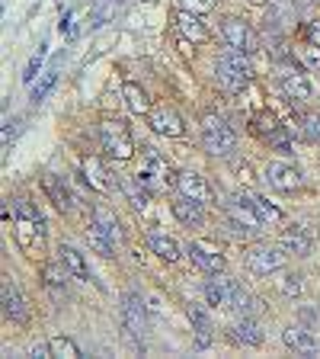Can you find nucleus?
<instances>
[{"label":"nucleus","mask_w":320,"mask_h":359,"mask_svg":"<svg viewBox=\"0 0 320 359\" xmlns=\"http://www.w3.org/2000/svg\"><path fill=\"white\" fill-rule=\"evenodd\" d=\"M202 145L215 157H228L237 145V135L231 132V125L221 116H205L202 119Z\"/></svg>","instance_id":"f257e3e1"},{"label":"nucleus","mask_w":320,"mask_h":359,"mask_svg":"<svg viewBox=\"0 0 320 359\" xmlns=\"http://www.w3.org/2000/svg\"><path fill=\"white\" fill-rule=\"evenodd\" d=\"M250 74H253V65H250L247 52H237V48H231L224 55L218 58V81L228 87V90H244L250 81Z\"/></svg>","instance_id":"f03ea898"},{"label":"nucleus","mask_w":320,"mask_h":359,"mask_svg":"<svg viewBox=\"0 0 320 359\" xmlns=\"http://www.w3.org/2000/svg\"><path fill=\"white\" fill-rule=\"evenodd\" d=\"M122 327L125 337L131 340L135 350H145V331H147V318H145V302L138 292H128L122 298Z\"/></svg>","instance_id":"7ed1b4c3"},{"label":"nucleus","mask_w":320,"mask_h":359,"mask_svg":"<svg viewBox=\"0 0 320 359\" xmlns=\"http://www.w3.org/2000/svg\"><path fill=\"white\" fill-rule=\"evenodd\" d=\"M100 141L103 147L109 151V157L116 161H128V157L135 154V141H131V132H128L125 122L119 119H106L100 125Z\"/></svg>","instance_id":"20e7f679"},{"label":"nucleus","mask_w":320,"mask_h":359,"mask_svg":"<svg viewBox=\"0 0 320 359\" xmlns=\"http://www.w3.org/2000/svg\"><path fill=\"white\" fill-rule=\"evenodd\" d=\"M285 250L279 247H250L247 250V269L253 273V276H273V273H279V269H285Z\"/></svg>","instance_id":"39448f33"},{"label":"nucleus","mask_w":320,"mask_h":359,"mask_svg":"<svg viewBox=\"0 0 320 359\" xmlns=\"http://www.w3.org/2000/svg\"><path fill=\"white\" fill-rule=\"evenodd\" d=\"M0 302H3V314H7L10 321H17V324L29 321V305L10 276H3V283H0Z\"/></svg>","instance_id":"423d86ee"},{"label":"nucleus","mask_w":320,"mask_h":359,"mask_svg":"<svg viewBox=\"0 0 320 359\" xmlns=\"http://www.w3.org/2000/svg\"><path fill=\"white\" fill-rule=\"evenodd\" d=\"M147 125H151L157 135H164V139H183L186 135V122L180 119L170 106H154V110L147 112Z\"/></svg>","instance_id":"0eeeda50"},{"label":"nucleus","mask_w":320,"mask_h":359,"mask_svg":"<svg viewBox=\"0 0 320 359\" xmlns=\"http://www.w3.org/2000/svg\"><path fill=\"white\" fill-rule=\"evenodd\" d=\"M221 36H224V42L231 48H237V52H256V36H253V29H250V23H244V19H237V17L224 19Z\"/></svg>","instance_id":"6e6552de"},{"label":"nucleus","mask_w":320,"mask_h":359,"mask_svg":"<svg viewBox=\"0 0 320 359\" xmlns=\"http://www.w3.org/2000/svg\"><path fill=\"white\" fill-rule=\"evenodd\" d=\"M173 186L180 189V196H189V199H199V203H211L215 199V189L205 183V176L195 174V170H183V174L173 176Z\"/></svg>","instance_id":"1a4fd4ad"},{"label":"nucleus","mask_w":320,"mask_h":359,"mask_svg":"<svg viewBox=\"0 0 320 359\" xmlns=\"http://www.w3.org/2000/svg\"><path fill=\"white\" fill-rule=\"evenodd\" d=\"M282 340L288 350H295L298 356H314V353H320V340L314 337L308 327H301V324H292V327H285L282 331Z\"/></svg>","instance_id":"9d476101"},{"label":"nucleus","mask_w":320,"mask_h":359,"mask_svg":"<svg viewBox=\"0 0 320 359\" xmlns=\"http://www.w3.org/2000/svg\"><path fill=\"white\" fill-rule=\"evenodd\" d=\"M266 180H269V186L279 189V193H295V189L301 186V174H298L292 164H282V161H275V164L266 167Z\"/></svg>","instance_id":"9b49d317"},{"label":"nucleus","mask_w":320,"mask_h":359,"mask_svg":"<svg viewBox=\"0 0 320 359\" xmlns=\"http://www.w3.org/2000/svg\"><path fill=\"white\" fill-rule=\"evenodd\" d=\"M224 212H228L231 218L244 221L247 228L263 231V218L256 215V209H253V205H250V199H247V196H231L228 203H224Z\"/></svg>","instance_id":"f8f14e48"},{"label":"nucleus","mask_w":320,"mask_h":359,"mask_svg":"<svg viewBox=\"0 0 320 359\" xmlns=\"http://www.w3.org/2000/svg\"><path fill=\"white\" fill-rule=\"evenodd\" d=\"M279 244H282L285 254H292V257H308L311 254V234L304 228H298V225H292V228L282 231V238H279Z\"/></svg>","instance_id":"ddd939ff"},{"label":"nucleus","mask_w":320,"mask_h":359,"mask_svg":"<svg viewBox=\"0 0 320 359\" xmlns=\"http://www.w3.org/2000/svg\"><path fill=\"white\" fill-rule=\"evenodd\" d=\"M189 260L195 263V267L202 269V273H209V276H218V273H224V257L221 254H215V250L202 247V244H189Z\"/></svg>","instance_id":"4468645a"},{"label":"nucleus","mask_w":320,"mask_h":359,"mask_svg":"<svg viewBox=\"0 0 320 359\" xmlns=\"http://www.w3.org/2000/svg\"><path fill=\"white\" fill-rule=\"evenodd\" d=\"M173 215H176V221H183L186 228H199L202 221H205V203L189 199V196H180L173 203Z\"/></svg>","instance_id":"2eb2a0df"},{"label":"nucleus","mask_w":320,"mask_h":359,"mask_svg":"<svg viewBox=\"0 0 320 359\" xmlns=\"http://www.w3.org/2000/svg\"><path fill=\"white\" fill-rule=\"evenodd\" d=\"M228 308H231L234 314H240V318H253V314L263 311V302H259L256 295H250L247 289L240 286V283H234V292H231Z\"/></svg>","instance_id":"dca6fc26"},{"label":"nucleus","mask_w":320,"mask_h":359,"mask_svg":"<svg viewBox=\"0 0 320 359\" xmlns=\"http://www.w3.org/2000/svg\"><path fill=\"white\" fill-rule=\"evenodd\" d=\"M231 340L237 343V347H259L263 343V331H259V324L253 318H240L234 327H231Z\"/></svg>","instance_id":"f3484780"},{"label":"nucleus","mask_w":320,"mask_h":359,"mask_svg":"<svg viewBox=\"0 0 320 359\" xmlns=\"http://www.w3.org/2000/svg\"><path fill=\"white\" fill-rule=\"evenodd\" d=\"M189 321H192V331H195V350H209L211 347V321L209 314L202 311L199 305H189Z\"/></svg>","instance_id":"a211bd4d"},{"label":"nucleus","mask_w":320,"mask_h":359,"mask_svg":"<svg viewBox=\"0 0 320 359\" xmlns=\"http://www.w3.org/2000/svg\"><path fill=\"white\" fill-rule=\"evenodd\" d=\"M176 29H180L189 42H205V39H209V29L202 26L199 13H189V10H180V13H176Z\"/></svg>","instance_id":"6ab92c4d"},{"label":"nucleus","mask_w":320,"mask_h":359,"mask_svg":"<svg viewBox=\"0 0 320 359\" xmlns=\"http://www.w3.org/2000/svg\"><path fill=\"white\" fill-rule=\"evenodd\" d=\"M58 260H61L64 267L71 269L74 279H83V283H90V267H87V260H83L81 250H74V247H67V244H61V247H58Z\"/></svg>","instance_id":"aec40b11"},{"label":"nucleus","mask_w":320,"mask_h":359,"mask_svg":"<svg viewBox=\"0 0 320 359\" xmlns=\"http://www.w3.org/2000/svg\"><path fill=\"white\" fill-rule=\"evenodd\" d=\"M282 90L288 100L295 103H304V100H311V83H308V77L298 71H288L282 74Z\"/></svg>","instance_id":"412c9836"},{"label":"nucleus","mask_w":320,"mask_h":359,"mask_svg":"<svg viewBox=\"0 0 320 359\" xmlns=\"http://www.w3.org/2000/svg\"><path fill=\"white\" fill-rule=\"evenodd\" d=\"M93 228H100L103 234H106V238L112 240V244H116V247H119L122 244V228H119V218H116V215L109 212V209H93V221H90Z\"/></svg>","instance_id":"4be33fe9"},{"label":"nucleus","mask_w":320,"mask_h":359,"mask_svg":"<svg viewBox=\"0 0 320 359\" xmlns=\"http://www.w3.org/2000/svg\"><path fill=\"white\" fill-rule=\"evenodd\" d=\"M231 292H234V279L231 276H221L218 273L215 279L205 283V298H209V305H224V308H228Z\"/></svg>","instance_id":"5701e85b"},{"label":"nucleus","mask_w":320,"mask_h":359,"mask_svg":"<svg viewBox=\"0 0 320 359\" xmlns=\"http://www.w3.org/2000/svg\"><path fill=\"white\" fill-rule=\"evenodd\" d=\"M42 276H45V286L52 289V295H55V298H61V295L67 292V279H71V269L64 267L61 260H58V263H48V267L42 269Z\"/></svg>","instance_id":"b1692460"},{"label":"nucleus","mask_w":320,"mask_h":359,"mask_svg":"<svg viewBox=\"0 0 320 359\" xmlns=\"http://www.w3.org/2000/svg\"><path fill=\"white\" fill-rule=\"evenodd\" d=\"M151 250H154L160 260H167V263H176L180 260V244H176L173 238H167L164 231H151Z\"/></svg>","instance_id":"393cba45"},{"label":"nucleus","mask_w":320,"mask_h":359,"mask_svg":"<svg viewBox=\"0 0 320 359\" xmlns=\"http://www.w3.org/2000/svg\"><path fill=\"white\" fill-rule=\"evenodd\" d=\"M83 180L93 186V189H100V193H109L112 189V180H106V170L96 157H87L83 161Z\"/></svg>","instance_id":"a878e982"},{"label":"nucleus","mask_w":320,"mask_h":359,"mask_svg":"<svg viewBox=\"0 0 320 359\" xmlns=\"http://www.w3.org/2000/svg\"><path fill=\"white\" fill-rule=\"evenodd\" d=\"M122 96H125L128 110L135 112V116H145V112H151V100H147V93L138 87V83H125L122 87Z\"/></svg>","instance_id":"bb28decb"},{"label":"nucleus","mask_w":320,"mask_h":359,"mask_svg":"<svg viewBox=\"0 0 320 359\" xmlns=\"http://www.w3.org/2000/svg\"><path fill=\"white\" fill-rule=\"evenodd\" d=\"M247 199L256 209V215L263 218V225H279V221H282V209H275L269 199H263V196H247Z\"/></svg>","instance_id":"cd10ccee"},{"label":"nucleus","mask_w":320,"mask_h":359,"mask_svg":"<svg viewBox=\"0 0 320 359\" xmlns=\"http://www.w3.org/2000/svg\"><path fill=\"white\" fill-rule=\"evenodd\" d=\"M87 244H90V247L96 250L100 257H112V250H116V244H112V240L106 238L100 228H93V225L87 228Z\"/></svg>","instance_id":"c85d7f7f"},{"label":"nucleus","mask_w":320,"mask_h":359,"mask_svg":"<svg viewBox=\"0 0 320 359\" xmlns=\"http://www.w3.org/2000/svg\"><path fill=\"white\" fill-rule=\"evenodd\" d=\"M122 189H125V196H128V203L135 205V209H145L147 205V186L141 183V180H125V183H122Z\"/></svg>","instance_id":"c756f323"},{"label":"nucleus","mask_w":320,"mask_h":359,"mask_svg":"<svg viewBox=\"0 0 320 359\" xmlns=\"http://www.w3.org/2000/svg\"><path fill=\"white\" fill-rule=\"evenodd\" d=\"M48 193L55 196V205H58V209H64V212H71L74 203H77V199H74V193L67 189V183L61 186L58 180H48Z\"/></svg>","instance_id":"7c9ffc66"},{"label":"nucleus","mask_w":320,"mask_h":359,"mask_svg":"<svg viewBox=\"0 0 320 359\" xmlns=\"http://www.w3.org/2000/svg\"><path fill=\"white\" fill-rule=\"evenodd\" d=\"M55 83H58V71H45V74H42V77L32 83V103H42V100H45L48 93L55 90Z\"/></svg>","instance_id":"2f4dec72"},{"label":"nucleus","mask_w":320,"mask_h":359,"mask_svg":"<svg viewBox=\"0 0 320 359\" xmlns=\"http://www.w3.org/2000/svg\"><path fill=\"white\" fill-rule=\"evenodd\" d=\"M301 139L311 141V145H320V112H311V116H304L301 119Z\"/></svg>","instance_id":"473e14b6"},{"label":"nucleus","mask_w":320,"mask_h":359,"mask_svg":"<svg viewBox=\"0 0 320 359\" xmlns=\"http://www.w3.org/2000/svg\"><path fill=\"white\" fill-rule=\"evenodd\" d=\"M48 347H52V356H67V359L81 356V350H77V343H74L71 337H52Z\"/></svg>","instance_id":"72a5a7b5"},{"label":"nucleus","mask_w":320,"mask_h":359,"mask_svg":"<svg viewBox=\"0 0 320 359\" xmlns=\"http://www.w3.org/2000/svg\"><path fill=\"white\" fill-rule=\"evenodd\" d=\"M45 48H48V45H39L36 52H32V58H29L26 71H23V83H36L39 68H42V61H45Z\"/></svg>","instance_id":"f704fd0d"},{"label":"nucleus","mask_w":320,"mask_h":359,"mask_svg":"<svg viewBox=\"0 0 320 359\" xmlns=\"http://www.w3.org/2000/svg\"><path fill=\"white\" fill-rule=\"evenodd\" d=\"M13 212H17V218H26V221H45L39 215L36 205L26 203V199H13Z\"/></svg>","instance_id":"c9c22d12"},{"label":"nucleus","mask_w":320,"mask_h":359,"mask_svg":"<svg viewBox=\"0 0 320 359\" xmlns=\"http://www.w3.org/2000/svg\"><path fill=\"white\" fill-rule=\"evenodd\" d=\"M180 7L189 10V13H209V10H215V0H180Z\"/></svg>","instance_id":"e433bc0d"},{"label":"nucleus","mask_w":320,"mask_h":359,"mask_svg":"<svg viewBox=\"0 0 320 359\" xmlns=\"http://www.w3.org/2000/svg\"><path fill=\"white\" fill-rule=\"evenodd\" d=\"M282 292L288 295V298L301 295V276H298V273H288V276L282 279Z\"/></svg>","instance_id":"4c0bfd02"},{"label":"nucleus","mask_w":320,"mask_h":359,"mask_svg":"<svg viewBox=\"0 0 320 359\" xmlns=\"http://www.w3.org/2000/svg\"><path fill=\"white\" fill-rule=\"evenodd\" d=\"M29 356L45 359V356H52V347H48V343H32V347H29Z\"/></svg>","instance_id":"58836bf2"},{"label":"nucleus","mask_w":320,"mask_h":359,"mask_svg":"<svg viewBox=\"0 0 320 359\" xmlns=\"http://www.w3.org/2000/svg\"><path fill=\"white\" fill-rule=\"evenodd\" d=\"M304 58H308V65L320 71V48H308V52H304Z\"/></svg>","instance_id":"ea45409f"},{"label":"nucleus","mask_w":320,"mask_h":359,"mask_svg":"<svg viewBox=\"0 0 320 359\" xmlns=\"http://www.w3.org/2000/svg\"><path fill=\"white\" fill-rule=\"evenodd\" d=\"M61 32H64V36H71V32H74V29H71V17H67V13L61 17Z\"/></svg>","instance_id":"a19ab883"},{"label":"nucleus","mask_w":320,"mask_h":359,"mask_svg":"<svg viewBox=\"0 0 320 359\" xmlns=\"http://www.w3.org/2000/svg\"><path fill=\"white\" fill-rule=\"evenodd\" d=\"M311 36H314V39H317V42H320V23H317V26L311 29Z\"/></svg>","instance_id":"79ce46f5"},{"label":"nucleus","mask_w":320,"mask_h":359,"mask_svg":"<svg viewBox=\"0 0 320 359\" xmlns=\"http://www.w3.org/2000/svg\"><path fill=\"white\" fill-rule=\"evenodd\" d=\"M250 3H259V0H250Z\"/></svg>","instance_id":"37998d69"}]
</instances>
